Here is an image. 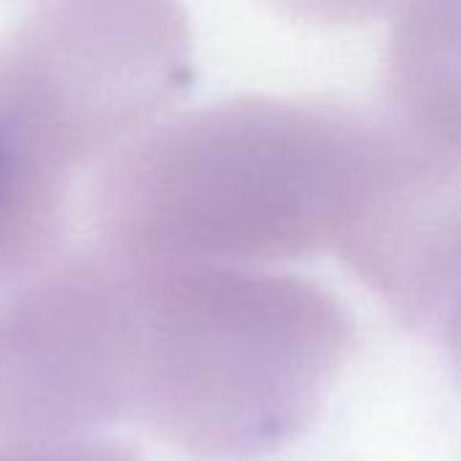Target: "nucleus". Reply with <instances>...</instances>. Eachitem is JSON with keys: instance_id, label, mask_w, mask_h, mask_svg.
<instances>
[{"instance_id": "nucleus-3", "label": "nucleus", "mask_w": 461, "mask_h": 461, "mask_svg": "<svg viewBox=\"0 0 461 461\" xmlns=\"http://www.w3.org/2000/svg\"><path fill=\"white\" fill-rule=\"evenodd\" d=\"M19 124L0 113V292L51 265L70 184Z\"/></svg>"}, {"instance_id": "nucleus-1", "label": "nucleus", "mask_w": 461, "mask_h": 461, "mask_svg": "<svg viewBox=\"0 0 461 461\" xmlns=\"http://www.w3.org/2000/svg\"><path fill=\"white\" fill-rule=\"evenodd\" d=\"M108 251L124 416L211 459L265 454L308 429L351 354L343 313L308 292Z\"/></svg>"}, {"instance_id": "nucleus-2", "label": "nucleus", "mask_w": 461, "mask_h": 461, "mask_svg": "<svg viewBox=\"0 0 461 461\" xmlns=\"http://www.w3.org/2000/svg\"><path fill=\"white\" fill-rule=\"evenodd\" d=\"M165 0H43L0 38V108L65 170L113 154L176 70Z\"/></svg>"}]
</instances>
